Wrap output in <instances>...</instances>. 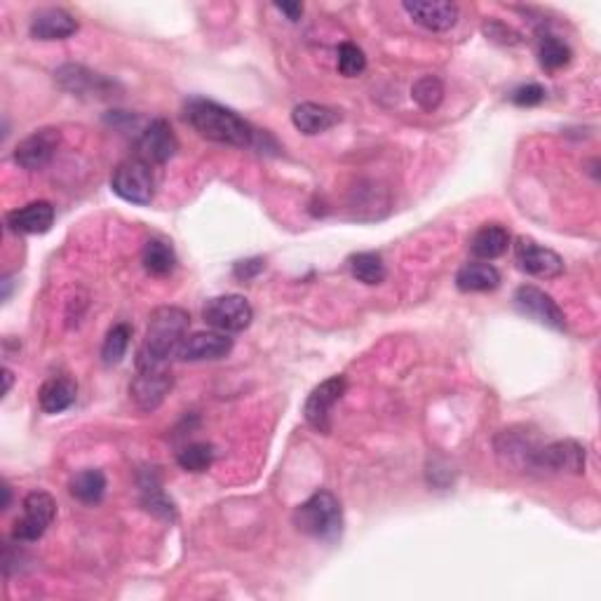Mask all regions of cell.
<instances>
[{
  "label": "cell",
  "mask_w": 601,
  "mask_h": 601,
  "mask_svg": "<svg viewBox=\"0 0 601 601\" xmlns=\"http://www.w3.org/2000/svg\"><path fill=\"white\" fill-rule=\"evenodd\" d=\"M188 327H191V315L184 308L162 306L153 310L148 317L144 346L137 353V369H167L172 355H177L181 343H184Z\"/></svg>",
  "instance_id": "1"
},
{
  "label": "cell",
  "mask_w": 601,
  "mask_h": 601,
  "mask_svg": "<svg viewBox=\"0 0 601 601\" xmlns=\"http://www.w3.org/2000/svg\"><path fill=\"white\" fill-rule=\"evenodd\" d=\"M186 120L200 137L216 144L249 148L254 144V127L231 108L209 99H191L186 106Z\"/></svg>",
  "instance_id": "2"
},
{
  "label": "cell",
  "mask_w": 601,
  "mask_h": 601,
  "mask_svg": "<svg viewBox=\"0 0 601 601\" xmlns=\"http://www.w3.org/2000/svg\"><path fill=\"white\" fill-rule=\"evenodd\" d=\"M292 519L303 536L317 540H336L343 529L341 503L332 491H315L294 510Z\"/></svg>",
  "instance_id": "3"
},
{
  "label": "cell",
  "mask_w": 601,
  "mask_h": 601,
  "mask_svg": "<svg viewBox=\"0 0 601 601\" xmlns=\"http://www.w3.org/2000/svg\"><path fill=\"white\" fill-rule=\"evenodd\" d=\"M111 188L120 200L132 202V205L139 207L151 205L155 198V179L151 165L139 160L137 155L130 160H123L116 170H113Z\"/></svg>",
  "instance_id": "4"
},
{
  "label": "cell",
  "mask_w": 601,
  "mask_h": 601,
  "mask_svg": "<svg viewBox=\"0 0 601 601\" xmlns=\"http://www.w3.org/2000/svg\"><path fill=\"white\" fill-rule=\"evenodd\" d=\"M202 317L214 332L221 334H240L252 324L254 320V310L249 306V301L240 294H224V296H214L205 303L202 308Z\"/></svg>",
  "instance_id": "5"
},
{
  "label": "cell",
  "mask_w": 601,
  "mask_h": 601,
  "mask_svg": "<svg viewBox=\"0 0 601 601\" xmlns=\"http://www.w3.org/2000/svg\"><path fill=\"white\" fill-rule=\"evenodd\" d=\"M57 517V501L47 491H31L24 498V512L12 526L15 543H36L45 536L50 524Z\"/></svg>",
  "instance_id": "6"
},
{
  "label": "cell",
  "mask_w": 601,
  "mask_h": 601,
  "mask_svg": "<svg viewBox=\"0 0 601 601\" xmlns=\"http://www.w3.org/2000/svg\"><path fill=\"white\" fill-rule=\"evenodd\" d=\"M346 390H348V378L339 374L322 381L320 386L308 395L306 404H303V418H306L310 428L322 432V435H329V432H332L334 404L341 402V397L346 395Z\"/></svg>",
  "instance_id": "7"
},
{
  "label": "cell",
  "mask_w": 601,
  "mask_h": 601,
  "mask_svg": "<svg viewBox=\"0 0 601 601\" xmlns=\"http://www.w3.org/2000/svg\"><path fill=\"white\" fill-rule=\"evenodd\" d=\"M512 301H515V308L519 313L531 317V320L543 324V327L555 329V332H564L566 329L564 310L559 308L557 301L552 299L548 292H543V289L533 285H522L517 287Z\"/></svg>",
  "instance_id": "8"
},
{
  "label": "cell",
  "mask_w": 601,
  "mask_h": 601,
  "mask_svg": "<svg viewBox=\"0 0 601 601\" xmlns=\"http://www.w3.org/2000/svg\"><path fill=\"white\" fill-rule=\"evenodd\" d=\"M179 151V139L167 120H151L137 139V158L148 165H165Z\"/></svg>",
  "instance_id": "9"
},
{
  "label": "cell",
  "mask_w": 601,
  "mask_h": 601,
  "mask_svg": "<svg viewBox=\"0 0 601 601\" xmlns=\"http://www.w3.org/2000/svg\"><path fill=\"white\" fill-rule=\"evenodd\" d=\"M515 261L519 270L540 280H555L564 273V259L552 249L538 245L531 238H519L515 245Z\"/></svg>",
  "instance_id": "10"
},
{
  "label": "cell",
  "mask_w": 601,
  "mask_h": 601,
  "mask_svg": "<svg viewBox=\"0 0 601 601\" xmlns=\"http://www.w3.org/2000/svg\"><path fill=\"white\" fill-rule=\"evenodd\" d=\"M585 447L576 440H557L538 449L536 470L540 472H571L583 475L585 472Z\"/></svg>",
  "instance_id": "11"
},
{
  "label": "cell",
  "mask_w": 601,
  "mask_h": 601,
  "mask_svg": "<svg viewBox=\"0 0 601 601\" xmlns=\"http://www.w3.org/2000/svg\"><path fill=\"white\" fill-rule=\"evenodd\" d=\"M59 141H62V132L54 130V127H43L29 134L24 141H19L15 148V162L24 170L36 172L47 167L57 153Z\"/></svg>",
  "instance_id": "12"
},
{
  "label": "cell",
  "mask_w": 601,
  "mask_h": 601,
  "mask_svg": "<svg viewBox=\"0 0 601 601\" xmlns=\"http://www.w3.org/2000/svg\"><path fill=\"white\" fill-rule=\"evenodd\" d=\"M172 374L167 369H144L130 383V397L141 411H155L172 390Z\"/></svg>",
  "instance_id": "13"
},
{
  "label": "cell",
  "mask_w": 601,
  "mask_h": 601,
  "mask_svg": "<svg viewBox=\"0 0 601 601\" xmlns=\"http://www.w3.org/2000/svg\"><path fill=\"white\" fill-rule=\"evenodd\" d=\"M54 78H57V83L62 90H66L69 94H76V97L90 94V97L106 99L113 90L111 80H106L104 76H99V73H94L78 64L62 66V69L54 73Z\"/></svg>",
  "instance_id": "14"
},
{
  "label": "cell",
  "mask_w": 601,
  "mask_h": 601,
  "mask_svg": "<svg viewBox=\"0 0 601 601\" xmlns=\"http://www.w3.org/2000/svg\"><path fill=\"white\" fill-rule=\"evenodd\" d=\"M233 350V339L221 332H195L186 336L177 350V357L184 362L221 360Z\"/></svg>",
  "instance_id": "15"
},
{
  "label": "cell",
  "mask_w": 601,
  "mask_h": 601,
  "mask_svg": "<svg viewBox=\"0 0 601 601\" xmlns=\"http://www.w3.org/2000/svg\"><path fill=\"white\" fill-rule=\"evenodd\" d=\"M538 449H540L538 444L533 442L526 432H519V430H505L496 440V451L498 456H501V461L524 472L536 470Z\"/></svg>",
  "instance_id": "16"
},
{
  "label": "cell",
  "mask_w": 601,
  "mask_h": 601,
  "mask_svg": "<svg viewBox=\"0 0 601 601\" xmlns=\"http://www.w3.org/2000/svg\"><path fill=\"white\" fill-rule=\"evenodd\" d=\"M402 8L411 19H414L416 24H421L423 29H428V31L454 29L458 17H461L458 5L444 3V0H432V3H425V0H414V3H404Z\"/></svg>",
  "instance_id": "17"
},
{
  "label": "cell",
  "mask_w": 601,
  "mask_h": 601,
  "mask_svg": "<svg viewBox=\"0 0 601 601\" xmlns=\"http://www.w3.org/2000/svg\"><path fill=\"white\" fill-rule=\"evenodd\" d=\"M5 224L17 235H43L50 231L54 224L52 202L36 200L29 202L26 207L12 209V212L5 216Z\"/></svg>",
  "instance_id": "18"
},
{
  "label": "cell",
  "mask_w": 601,
  "mask_h": 601,
  "mask_svg": "<svg viewBox=\"0 0 601 601\" xmlns=\"http://www.w3.org/2000/svg\"><path fill=\"white\" fill-rule=\"evenodd\" d=\"M78 31V22L62 8H43L31 17L29 33L36 40H64Z\"/></svg>",
  "instance_id": "19"
},
{
  "label": "cell",
  "mask_w": 601,
  "mask_h": 601,
  "mask_svg": "<svg viewBox=\"0 0 601 601\" xmlns=\"http://www.w3.org/2000/svg\"><path fill=\"white\" fill-rule=\"evenodd\" d=\"M341 116L339 111L334 108L322 106V104H313V101H306V104H299L292 111V123L299 132L308 134V137H315V134H322L339 123Z\"/></svg>",
  "instance_id": "20"
},
{
  "label": "cell",
  "mask_w": 601,
  "mask_h": 601,
  "mask_svg": "<svg viewBox=\"0 0 601 601\" xmlns=\"http://www.w3.org/2000/svg\"><path fill=\"white\" fill-rule=\"evenodd\" d=\"M78 397L76 381H71L69 376H52L47 378L38 393V404L45 414H62L69 407H73Z\"/></svg>",
  "instance_id": "21"
},
{
  "label": "cell",
  "mask_w": 601,
  "mask_h": 601,
  "mask_svg": "<svg viewBox=\"0 0 601 601\" xmlns=\"http://www.w3.org/2000/svg\"><path fill=\"white\" fill-rule=\"evenodd\" d=\"M501 285V273L496 266L486 261H472L458 270L456 287L463 294H479V292H494Z\"/></svg>",
  "instance_id": "22"
},
{
  "label": "cell",
  "mask_w": 601,
  "mask_h": 601,
  "mask_svg": "<svg viewBox=\"0 0 601 601\" xmlns=\"http://www.w3.org/2000/svg\"><path fill=\"white\" fill-rule=\"evenodd\" d=\"M508 247H510V233L508 228L501 224H484L470 240L472 256H477V259L482 261L498 259V256L508 252Z\"/></svg>",
  "instance_id": "23"
},
{
  "label": "cell",
  "mask_w": 601,
  "mask_h": 601,
  "mask_svg": "<svg viewBox=\"0 0 601 601\" xmlns=\"http://www.w3.org/2000/svg\"><path fill=\"white\" fill-rule=\"evenodd\" d=\"M141 263H144L148 275H153V278H165V275H170L172 270L177 268V254H174L170 242L148 240L144 254H141Z\"/></svg>",
  "instance_id": "24"
},
{
  "label": "cell",
  "mask_w": 601,
  "mask_h": 601,
  "mask_svg": "<svg viewBox=\"0 0 601 601\" xmlns=\"http://www.w3.org/2000/svg\"><path fill=\"white\" fill-rule=\"evenodd\" d=\"M69 491L76 501L85 505L99 503L106 494V475L101 470H83L69 482Z\"/></svg>",
  "instance_id": "25"
},
{
  "label": "cell",
  "mask_w": 601,
  "mask_h": 601,
  "mask_svg": "<svg viewBox=\"0 0 601 601\" xmlns=\"http://www.w3.org/2000/svg\"><path fill=\"white\" fill-rule=\"evenodd\" d=\"M348 266H350V273H353V278L357 282H362V285H381L383 280H386L388 270H386V263H383L381 254L376 252H360V254H353L348 259Z\"/></svg>",
  "instance_id": "26"
},
{
  "label": "cell",
  "mask_w": 601,
  "mask_h": 601,
  "mask_svg": "<svg viewBox=\"0 0 601 601\" xmlns=\"http://www.w3.org/2000/svg\"><path fill=\"white\" fill-rule=\"evenodd\" d=\"M571 47L564 43V40H559L557 36H552V33H545L543 38H540L538 43V59L540 66L548 71H559L564 69V66L571 64Z\"/></svg>",
  "instance_id": "27"
},
{
  "label": "cell",
  "mask_w": 601,
  "mask_h": 601,
  "mask_svg": "<svg viewBox=\"0 0 601 601\" xmlns=\"http://www.w3.org/2000/svg\"><path fill=\"white\" fill-rule=\"evenodd\" d=\"M130 339H132L130 324H125V322L113 324L104 339V348H101V360H104V364L113 367V364L123 362L127 348H130Z\"/></svg>",
  "instance_id": "28"
},
{
  "label": "cell",
  "mask_w": 601,
  "mask_h": 601,
  "mask_svg": "<svg viewBox=\"0 0 601 601\" xmlns=\"http://www.w3.org/2000/svg\"><path fill=\"white\" fill-rule=\"evenodd\" d=\"M411 97L423 111H437L444 101V83L437 76H423L418 78L414 87H411Z\"/></svg>",
  "instance_id": "29"
},
{
  "label": "cell",
  "mask_w": 601,
  "mask_h": 601,
  "mask_svg": "<svg viewBox=\"0 0 601 601\" xmlns=\"http://www.w3.org/2000/svg\"><path fill=\"white\" fill-rule=\"evenodd\" d=\"M214 456H216V451L212 444L193 442L179 451L177 463L181 465V470H186V472H205L209 465L214 463Z\"/></svg>",
  "instance_id": "30"
},
{
  "label": "cell",
  "mask_w": 601,
  "mask_h": 601,
  "mask_svg": "<svg viewBox=\"0 0 601 601\" xmlns=\"http://www.w3.org/2000/svg\"><path fill=\"white\" fill-rule=\"evenodd\" d=\"M144 508L153 512L155 517L165 519V522H174V519H177V508H174L170 498L162 494L158 482L144 484Z\"/></svg>",
  "instance_id": "31"
},
{
  "label": "cell",
  "mask_w": 601,
  "mask_h": 601,
  "mask_svg": "<svg viewBox=\"0 0 601 601\" xmlns=\"http://www.w3.org/2000/svg\"><path fill=\"white\" fill-rule=\"evenodd\" d=\"M367 69V57L355 43H341L339 47V73L346 78H355Z\"/></svg>",
  "instance_id": "32"
},
{
  "label": "cell",
  "mask_w": 601,
  "mask_h": 601,
  "mask_svg": "<svg viewBox=\"0 0 601 601\" xmlns=\"http://www.w3.org/2000/svg\"><path fill=\"white\" fill-rule=\"evenodd\" d=\"M545 97H548V92H545V87L538 85V83L522 85V87H517V90L510 94L512 104L522 106V108H531V106L543 104Z\"/></svg>",
  "instance_id": "33"
},
{
  "label": "cell",
  "mask_w": 601,
  "mask_h": 601,
  "mask_svg": "<svg viewBox=\"0 0 601 601\" xmlns=\"http://www.w3.org/2000/svg\"><path fill=\"white\" fill-rule=\"evenodd\" d=\"M484 36L489 40H494V43H501V45L522 43V36H519L512 26H508L505 22H498V19H491V22L484 24Z\"/></svg>",
  "instance_id": "34"
},
{
  "label": "cell",
  "mask_w": 601,
  "mask_h": 601,
  "mask_svg": "<svg viewBox=\"0 0 601 601\" xmlns=\"http://www.w3.org/2000/svg\"><path fill=\"white\" fill-rule=\"evenodd\" d=\"M266 268V261L261 259V256H256V259H247V261H238L233 266V275L238 280H252L256 275L261 273V270Z\"/></svg>",
  "instance_id": "35"
},
{
  "label": "cell",
  "mask_w": 601,
  "mask_h": 601,
  "mask_svg": "<svg viewBox=\"0 0 601 601\" xmlns=\"http://www.w3.org/2000/svg\"><path fill=\"white\" fill-rule=\"evenodd\" d=\"M282 15H287L289 22H299V19L303 17V5L301 3H278L275 5Z\"/></svg>",
  "instance_id": "36"
},
{
  "label": "cell",
  "mask_w": 601,
  "mask_h": 601,
  "mask_svg": "<svg viewBox=\"0 0 601 601\" xmlns=\"http://www.w3.org/2000/svg\"><path fill=\"white\" fill-rule=\"evenodd\" d=\"M3 378H5V390H3V393L8 395V393H10V388H12V371H10V369H5V371H3Z\"/></svg>",
  "instance_id": "37"
},
{
  "label": "cell",
  "mask_w": 601,
  "mask_h": 601,
  "mask_svg": "<svg viewBox=\"0 0 601 601\" xmlns=\"http://www.w3.org/2000/svg\"><path fill=\"white\" fill-rule=\"evenodd\" d=\"M3 491H5V503H3V510L10 508V498H12V489L8 484H3Z\"/></svg>",
  "instance_id": "38"
}]
</instances>
